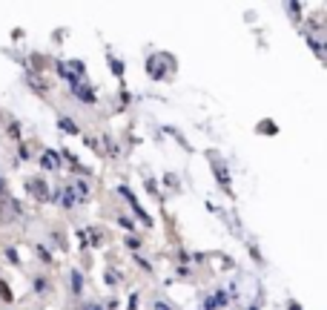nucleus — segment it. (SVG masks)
Returning <instances> with one entry per match:
<instances>
[{"instance_id":"nucleus-10","label":"nucleus","mask_w":327,"mask_h":310,"mask_svg":"<svg viewBox=\"0 0 327 310\" xmlns=\"http://www.w3.org/2000/svg\"><path fill=\"white\" fill-rule=\"evenodd\" d=\"M112 72H115V75H121V72H124V63H118V60H112Z\"/></svg>"},{"instance_id":"nucleus-11","label":"nucleus","mask_w":327,"mask_h":310,"mask_svg":"<svg viewBox=\"0 0 327 310\" xmlns=\"http://www.w3.org/2000/svg\"><path fill=\"white\" fill-rule=\"evenodd\" d=\"M155 310H172L169 305H164V302H155Z\"/></svg>"},{"instance_id":"nucleus-7","label":"nucleus","mask_w":327,"mask_h":310,"mask_svg":"<svg viewBox=\"0 0 327 310\" xmlns=\"http://www.w3.org/2000/svg\"><path fill=\"white\" fill-rule=\"evenodd\" d=\"M81 287H83V279H81V273H72V290L78 293Z\"/></svg>"},{"instance_id":"nucleus-3","label":"nucleus","mask_w":327,"mask_h":310,"mask_svg":"<svg viewBox=\"0 0 327 310\" xmlns=\"http://www.w3.org/2000/svg\"><path fill=\"white\" fill-rule=\"evenodd\" d=\"M60 129H63V132H69V135H78V126L72 124L69 118H60Z\"/></svg>"},{"instance_id":"nucleus-1","label":"nucleus","mask_w":327,"mask_h":310,"mask_svg":"<svg viewBox=\"0 0 327 310\" xmlns=\"http://www.w3.org/2000/svg\"><path fill=\"white\" fill-rule=\"evenodd\" d=\"M26 190H29L32 195H37V198H49L46 184L40 181V178H29V181H26Z\"/></svg>"},{"instance_id":"nucleus-2","label":"nucleus","mask_w":327,"mask_h":310,"mask_svg":"<svg viewBox=\"0 0 327 310\" xmlns=\"http://www.w3.org/2000/svg\"><path fill=\"white\" fill-rule=\"evenodd\" d=\"M40 164H43V167H52V170H55V167H58L60 161H58V155H55V152H43Z\"/></svg>"},{"instance_id":"nucleus-8","label":"nucleus","mask_w":327,"mask_h":310,"mask_svg":"<svg viewBox=\"0 0 327 310\" xmlns=\"http://www.w3.org/2000/svg\"><path fill=\"white\" fill-rule=\"evenodd\" d=\"M75 204H78V195H72V193L63 195V207H75Z\"/></svg>"},{"instance_id":"nucleus-13","label":"nucleus","mask_w":327,"mask_h":310,"mask_svg":"<svg viewBox=\"0 0 327 310\" xmlns=\"http://www.w3.org/2000/svg\"><path fill=\"white\" fill-rule=\"evenodd\" d=\"M0 190H3V181H0Z\"/></svg>"},{"instance_id":"nucleus-12","label":"nucleus","mask_w":327,"mask_h":310,"mask_svg":"<svg viewBox=\"0 0 327 310\" xmlns=\"http://www.w3.org/2000/svg\"><path fill=\"white\" fill-rule=\"evenodd\" d=\"M86 310H101V308H98V305H86Z\"/></svg>"},{"instance_id":"nucleus-5","label":"nucleus","mask_w":327,"mask_h":310,"mask_svg":"<svg viewBox=\"0 0 327 310\" xmlns=\"http://www.w3.org/2000/svg\"><path fill=\"white\" fill-rule=\"evenodd\" d=\"M75 92H78V95H81L86 103H92V101H95V95H92V92H86V86H75Z\"/></svg>"},{"instance_id":"nucleus-4","label":"nucleus","mask_w":327,"mask_h":310,"mask_svg":"<svg viewBox=\"0 0 327 310\" xmlns=\"http://www.w3.org/2000/svg\"><path fill=\"white\" fill-rule=\"evenodd\" d=\"M212 167H215V172H218V181H221L224 187H227V184H230V175H227V170H224L221 164H212Z\"/></svg>"},{"instance_id":"nucleus-6","label":"nucleus","mask_w":327,"mask_h":310,"mask_svg":"<svg viewBox=\"0 0 327 310\" xmlns=\"http://www.w3.org/2000/svg\"><path fill=\"white\" fill-rule=\"evenodd\" d=\"M29 83H32V86H37L40 92L46 89V83H43V78H40V75H29Z\"/></svg>"},{"instance_id":"nucleus-9","label":"nucleus","mask_w":327,"mask_h":310,"mask_svg":"<svg viewBox=\"0 0 327 310\" xmlns=\"http://www.w3.org/2000/svg\"><path fill=\"white\" fill-rule=\"evenodd\" d=\"M0 299H6V302L12 299V290H9V287L3 285V282H0Z\"/></svg>"}]
</instances>
